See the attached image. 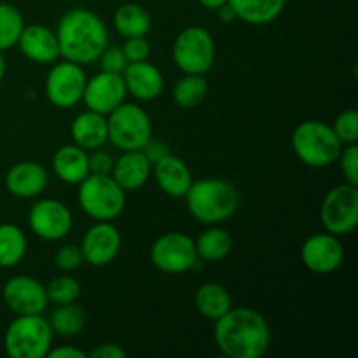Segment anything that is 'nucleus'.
Returning a JSON list of instances; mask_svg holds the SVG:
<instances>
[{
    "label": "nucleus",
    "mask_w": 358,
    "mask_h": 358,
    "mask_svg": "<svg viewBox=\"0 0 358 358\" xmlns=\"http://www.w3.org/2000/svg\"><path fill=\"white\" fill-rule=\"evenodd\" d=\"M215 41L203 27H187L177 35L171 49L173 63L184 73L205 76L215 63Z\"/></svg>",
    "instance_id": "nucleus-8"
},
{
    "label": "nucleus",
    "mask_w": 358,
    "mask_h": 358,
    "mask_svg": "<svg viewBox=\"0 0 358 358\" xmlns=\"http://www.w3.org/2000/svg\"><path fill=\"white\" fill-rule=\"evenodd\" d=\"M126 91L138 101H152L163 93L164 77L156 65L143 59V62L128 63L122 72Z\"/></svg>",
    "instance_id": "nucleus-18"
},
{
    "label": "nucleus",
    "mask_w": 358,
    "mask_h": 358,
    "mask_svg": "<svg viewBox=\"0 0 358 358\" xmlns=\"http://www.w3.org/2000/svg\"><path fill=\"white\" fill-rule=\"evenodd\" d=\"M189 213L198 222L217 226L229 220L240 208V192L231 182L222 178L192 180L184 196Z\"/></svg>",
    "instance_id": "nucleus-3"
},
{
    "label": "nucleus",
    "mask_w": 358,
    "mask_h": 358,
    "mask_svg": "<svg viewBox=\"0 0 358 358\" xmlns=\"http://www.w3.org/2000/svg\"><path fill=\"white\" fill-rule=\"evenodd\" d=\"M126 350L121 348L119 345L108 343V345H100L93 350L87 357L91 358H126Z\"/></svg>",
    "instance_id": "nucleus-40"
},
{
    "label": "nucleus",
    "mask_w": 358,
    "mask_h": 358,
    "mask_svg": "<svg viewBox=\"0 0 358 358\" xmlns=\"http://www.w3.org/2000/svg\"><path fill=\"white\" fill-rule=\"evenodd\" d=\"M194 303L199 315L212 322L219 320L222 315H226L233 308L231 294L215 282L201 283L196 290Z\"/></svg>",
    "instance_id": "nucleus-26"
},
{
    "label": "nucleus",
    "mask_w": 358,
    "mask_h": 358,
    "mask_svg": "<svg viewBox=\"0 0 358 358\" xmlns=\"http://www.w3.org/2000/svg\"><path fill=\"white\" fill-rule=\"evenodd\" d=\"M52 171L65 184L79 185L91 173L90 152L76 143L59 147L52 156Z\"/></svg>",
    "instance_id": "nucleus-22"
},
{
    "label": "nucleus",
    "mask_w": 358,
    "mask_h": 358,
    "mask_svg": "<svg viewBox=\"0 0 358 358\" xmlns=\"http://www.w3.org/2000/svg\"><path fill=\"white\" fill-rule=\"evenodd\" d=\"M121 49L129 63L143 62V59H149L150 42L145 37H129L126 38Z\"/></svg>",
    "instance_id": "nucleus-37"
},
{
    "label": "nucleus",
    "mask_w": 358,
    "mask_h": 358,
    "mask_svg": "<svg viewBox=\"0 0 358 358\" xmlns=\"http://www.w3.org/2000/svg\"><path fill=\"white\" fill-rule=\"evenodd\" d=\"M0 269H2V268H0Z\"/></svg>",
    "instance_id": "nucleus-45"
},
{
    "label": "nucleus",
    "mask_w": 358,
    "mask_h": 358,
    "mask_svg": "<svg viewBox=\"0 0 358 358\" xmlns=\"http://www.w3.org/2000/svg\"><path fill=\"white\" fill-rule=\"evenodd\" d=\"M23 56L35 63H55L59 58L56 31L45 24H24L17 44Z\"/></svg>",
    "instance_id": "nucleus-19"
},
{
    "label": "nucleus",
    "mask_w": 358,
    "mask_h": 358,
    "mask_svg": "<svg viewBox=\"0 0 358 358\" xmlns=\"http://www.w3.org/2000/svg\"><path fill=\"white\" fill-rule=\"evenodd\" d=\"M152 173V164L142 150H122L121 156L114 159L112 178L124 189L126 192L138 191L149 180Z\"/></svg>",
    "instance_id": "nucleus-20"
},
{
    "label": "nucleus",
    "mask_w": 358,
    "mask_h": 358,
    "mask_svg": "<svg viewBox=\"0 0 358 358\" xmlns=\"http://www.w3.org/2000/svg\"><path fill=\"white\" fill-rule=\"evenodd\" d=\"M152 173L161 191L170 198H184L192 184L189 166L171 152L152 164Z\"/></svg>",
    "instance_id": "nucleus-21"
},
{
    "label": "nucleus",
    "mask_w": 358,
    "mask_h": 358,
    "mask_svg": "<svg viewBox=\"0 0 358 358\" xmlns=\"http://www.w3.org/2000/svg\"><path fill=\"white\" fill-rule=\"evenodd\" d=\"M236 20L248 24H269L283 13L287 0H227Z\"/></svg>",
    "instance_id": "nucleus-24"
},
{
    "label": "nucleus",
    "mask_w": 358,
    "mask_h": 358,
    "mask_svg": "<svg viewBox=\"0 0 358 358\" xmlns=\"http://www.w3.org/2000/svg\"><path fill=\"white\" fill-rule=\"evenodd\" d=\"M23 28V14L10 3L0 2V51L14 48Z\"/></svg>",
    "instance_id": "nucleus-31"
},
{
    "label": "nucleus",
    "mask_w": 358,
    "mask_h": 358,
    "mask_svg": "<svg viewBox=\"0 0 358 358\" xmlns=\"http://www.w3.org/2000/svg\"><path fill=\"white\" fill-rule=\"evenodd\" d=\"M339 164H341V171L345 175V180L352 185H358V145L357 143H350L341 149L339 154Z\"/></svg>",
    "instance_id": "nucleus-35"
},
{
    "label": "nucleus",
    "mask_w": 358,
    "mask_h": 358,
    "mask_svg": "<svg viewBox=\"0 0 358 358\" xmlns=\"http://www.w3.org/2000/svg\"><path fill=\"white\" fill-rule=\"evenodd\" d=\"M322 226L334 236H346L358 226V185L348 182L332 187L320 208Z\"/></svg>",
    "instance_id": "nucleus-9"
},
{
    "label": "nucleus",
    "mask_w": 358,
    "mask_h": 358,
    "mask_svg": "<svg viewBox=\"0 0 358 358\" xmlns=\"http://www.w3.org/2000/svg\"><path fill=\"white\" fill-rule=\"evenodd\" d=\"M112 21H114V28L117 30V34L124 38L145 37L152 28V17H150L149 10L135 2L119 6Z\"/></svg>",
    "instance_id": "nucleus-25"
},
{
    "label": "nucleus",
    "mask_w": 358,
    "mask_h": 358,
    "mask_svg": "<svg viewBox=\"0 0 358 358\" xmlns=\"http://www.w3.org/2000/svg\"><path fill=\"white\" fill-rule=\"evenodd\" d=\"M49 325L52 329V334H58L62 338H73L84 331L86 313L76 303L62 304V306H56V310L51 313Z\"/></svg>",
    "instance_id": "nucleus-29"
},
{
    "label": "nucleus",
    "mask_w": 358,
    "mask_h": 358,
    "mask_svg": "<svg viewBox=\"0 0 358 358\" xmlns=\"http://www.w3.org/2000/svg\"><path fill=\"white\" fill-rule=\"evenodd\" d=\"M55 264L59 271L63 273H72L76 269H79L80 266L84 264L83 252H80V247L77 245H63V247L58 248L55 255Z\"/></svg>",
    "instance_id": "nucleus-34"
},
{
    "label": "nucleus",
    "mask_w": 358,
    "mask_h": 358,
    "mask_svg": "<svg viewBox=\"0 0 358 358\" xmlns=\"http://www.w3.org/2000/svg\"><path fill=\"white\" fill-rule=\"evenodd\" d=\"M128 91H126L122 73L98 72L91 79L86 80L83 101L87 110L98 112L101 115H108L121 103H124Z\"/></svg>",
    "instance_id": "nucleus-13"
},
{
    "label": "nucleus",
    "mask_w": 358,
    "mask_h": 358,
    "mask_svg": "<svg viewBox=\"0 0 358 358\" xmlns=\"http://www.w3.org/2000/svg\"><path fill=\"white\" fill-rule=\"evenodd\" d=\"M336 136L343 145H350V143L358 142V112L355 108H348L343 110L341 114L336 117L334 124H332Z\"/></svg>",
    "instance_id": "nucleus-33"
},
{
    "label": "nucleus",
    "mask_w": 358,
    "mask_h": 358,
    "mask_svg": "<svg viewBox=\"0 0 358 358\" xmlns=\"http://www.w3.org/2000/svg\"><path fill=\"white\" fill-rule=\"evenodd\" d=\"M70 135H72L73 143L83 147L87 152L94 149H101L108 142L107 115H101L93 110L80 112L72 121Z\"/></svg>",
    "instance_id": "nucleus-23"
},
{
    "label": "nucleus",
    "mask_w": 358,
    "mask_h": 358,
    "mask_svg": "<svg viewBox=\"0 0 358 358\" xmlns=\"http://www.w3.org/2000/svg\"><path fill=\"white\" fill-rule=\"evenodd\" d=\"M114 157L103 149H94L90 154V171L96 175H110Z\"/></svg>",
    "instance_id": "nucleus-38"
},
{
    "label": "nucleus",
    "mask_w": 358,
    "mask_h": 358,
    "mask_svg": "<svg viewBox=\"0 0 358 358\" xmlns=\"http://www.w3.org/2000/svg\"><path fill=\"white\" fill-rule=\"evenodd\" d=\"M196 254L201 262H220L233 250V236L222 227L212 226L194 241Z\"/></svg>",
    "instance_id": "nucleus-27"
},
{
    "label": "nucleus",
    "mask_w": 358,
    "mask_h": 358,
    "mask_svg": "<svg viewBox=\"0 0 358 358\" xmlns=\"http://www.w3.org/2000/svg\"><path fill=\"white\" fill-rule=\"evenodd\" d=\"M86 80L83 65L63 59L56 63L45 77V96L55 107L73 108L83 101Z\"/></svg>",
    "instance_id": "nucleus-11"
},
{
    "label": "nucleus",
    "mask_w": 358,
    "mask_h": 358,
    "mask_svg": "<svg viewBox=\"0 0 358 358\" xmlns=\"http://www.w3.org/2000/svg\"><path fill=\"white\" fill-rule=\"evenodd\" d=\"M213 341L229 358H261L271 345V329L257 310L231 308L215 320Z\"/></svg>",
    "instance_id": "nucleus-1"
},
{
    "label": "nucleus",
    "mask_w": 358,
    "mask_h": 358,
    "mask_svg": "<svg viewBox=\"0 0 358 358\" xmlns=\"http://www.w3.org/2000/svg\"><path fill=\"white\" fill-rule=\"evenodd\" d=\"M49 358H87V353L76 346H56L48 353Z\"/></svg>",
    "instance_id": "nucleus-41"
},
{
    "label": "nucleus",
    "mask_w": 358,
    "mask_h": 358,
    "mask_svg": "<svg viewBox=\"0 0 358 358\" xmlns=\"http://www.w3.org/2000/svg\"><path fill=\"white\" fill-rule=\"evenodd\" d=\"M52 329L42 315H17L3 336V348L10 358H44L52 348Z\"/></svg>",
    "instance_id": "nucleus-5"
},
{
    "label": "nucleus",
    "mask_w": 358,
    "mask_h": 358,
    "mask_svg": "<svg viewBox=\"0 0 358 358\" xmlns=\"http://www.w3.org/2000/svg\"><path fill=\"white\" fill-rule=\"evenodd\" d=\"M108 142L121 150H142L152 138V121L136 103L119 105L107 115Z\"/></svg>",
    "instance_id": "nucleus-7"
},
{
    "label": "nucleus",
    "mask_w": 358,
    "mask_h": 358,
    "mask_svg": "<svg viewBox=\"0 0 358 358\" xmlns=\"http://www.w3.org/2000/svg\"><path fill=\"white\" fill-rule=\"evenodd\" d=\"M6 189L21 199L38 198L49 184V173L41 163L20 161L14 163L6 173Z\"/></svg>",
    "instance_id": "nucleus-17"
},
{
    "label": "nucleus",
    "mask_w": 358,
    "mask_h": 358,
    "mask_svg": "<svg viewBox=\"0 0 358 358\" xmlns=\"http://www.w3.org/2000/svg\"><path fill=\"white\" fill-rule=\"evenodd\" d=\"M208 94V83L205 76L198 73H184L180 80L173 87V100L178 107L191 110L199 107Z\"/></svg>",
    "instance_id": "nucleus-30"
},
{
    "label": "nucleus",
    "mask_w": 358,
    "mask_h": 358,
    "mask_svg": "<svg viewBox=\"0 0 358 358\" xmlns=\"http://www.w3.org/2000/svg\"><path fill=\"white\" fill-rule=\"evenodd\" d=\"M28 250L27 234L16 224H0V268H14Z\"/></svg>",
    "instance_id": "nucleus-28"
},
{
    "label": "nucleus",
    "mask_w": 358,
    "mask_h": 358,
    "mask_svg": "<svg viewBox=\"0 0 358 358\" xmlns=\"http://www.w3.org/2000/svg\"><path fill=\"white\" fill-rule=\"evenodd\" d=\"M59 58L77 65L96 62L108 45V30L96 13L84 7L70 9L59 17L56 27Z\"/></svg>",
    "instance_id": "nucleus-2"
},
{
    "label": "nucleus",
    "mask_w": 358,
    "mask_h": 358,
    "mask_svg": "<svg viewBox=\"0 0 358 358\" xmlns=\"http://www.w3.org/2000/svg\"><path fill=\"white\" fill-rule=\"evenodd\" d=\"M122 247V236L112 222H94L86 231L80 243L84 262L93 268H103L115 261Z\"/></svg>",
    "instance_id": "nucleus-14"
},
{
    "label": "nucleus",
    "mask_w": 358,
    "mask_h": 358,
    "mask_svg": "<svg viewBox=\"0 0 358 358\" xmlns=\"http://www.w3.org/2000/svg\"><path fill=\"white\" fill-rule=\"evenodd\" d=\"M45 294H48L49 303L55 306L76 303L80 296V283L70 275L56 276L45 285Z\"/></svg>",
    "instance_id": "nucleus-32"
},
{
    "label": "nucleus",
    "mask_w": 358,
    "mask_h": 358,
    "mask_svg": "<svg viewBox=\"0 0 358 358\" xmlns=\"http://www.w3.org/2000/svg\"><path fill=\"white\" fill-rule=\"evenodd\" d=\"M301 259L306 269L315 275H331L345 261V247L339 236L327 231L317 233L303 243Z\"/></svg>",
    "instance_id": "nucleus-16"
},
{
    "label": "nucleus",
    "mask_w": 358,
    "mask_h": 358,
    "mask_svg": "<svg viewBox=\"0 0 358 358\" xmlns=\"http://www.w3.org/2000/svg\"><path fill=\"white\" fill-rule=\"evenodd\" d=\"M79 205L96 222H112L126 208V191L112 175L90 173L79 184Z\"/></svg>",
    "instance_id": "nucleus-6"
},
{
    "label": "nucleus",
    "mask_w": 358,
    "mask_h": 358,
    "mask_svg": "<svg viewBox=\"0 0 358 358\" xmlns=\"http://www.w3.org/2000/svg\"><path fill=\"white\" fill-rule=\"evenodd\" d=\"M217 14H219V20L226 24L233 23V21L236 20V14H234L233 7H231L229 3H224V6H220L219 9H217Z\"/></svg>",
    "instance_id": "nucleus-42"
},
{
    "label": "nucleus",
    "mask_w": 358,
    "mask_h": 358,
    "mask_svg": "<svg viewBox=\"0 0 358 358\" xmlns=\"http://www.w3.org/2000/svg\"><path fill=\"white\" fill-rule=\"evenodd\" d=\"M6 72H7V62H6V56H3V52L0 51V83H2L3 77H6Z\"/></svg>",
    "instance_id": "nucleus-44"
},
{
    "label": "nucleus",
    "mask_w": 358,
    "mask_h": 358,
    "mask_svg": "<svg viewBox=\"0 0 358 358\" xmlns=\"http://www.w3.org/2000/svg\"><path fill=\"white\" fill-rule=\"evenodd\" d=\"M292 147L296 156L306 166L325 168L338 161L343 143L339 142L331 124L317 119H308L294 129Z\"/></svg>",
    "instance_id": "nucleus-4"
},
{
    "label": "nucleus",
    "mask_w": 358,
    "mask_h": 358,
    "mask_svg": "<svg viewBox=\"0 0 358 358\" xmlns=\"http://www.w3.org/2000/svg\"><path fill=\"white\" fill-rule=\"evenodd\" d=\"M198 2L201 3L203 7H206V9L217 10L220 6H224V3H227V0H198Z\"/></svg>",
    "instance_id": "nucleus-43"
},
{
    "label": "nucleus",
    "mask_w": 358,
    "mask_h": 358,
    "mask_svg": "<svg viewBox=\"0 0 358 358\" xmlns=\"http://www.w3.org/2000/svg\"><path fill=\"white\" fill-rule=\"evenodd\" d=\"M2 297L6 306L16 315H42L49 304L45 285L27 275L7 280Z\"/></svg>",
    "instance_id": "nucleus-15"
},
{
    "label": "nucleus",
    "mask_w": 358,
    "mask_h": 358,
    "mask_svg": "<svg viewBox=\"0 0 358 358\" xmlns=\"http://www.w3.org/2000/svg\"><path fill=\"white\" fill-rule=\"evenodd\" d=\"M98 59H100L101 70H105V72H114V73L124 72V69L129 63L119 45H107Z\"/></svg>",
    "instance_id": "nucleus-36"
},
{
    "label": "nucleus",
    "mask_w": 358,
    "mask_h": 358,
    "mask_svg": "<svg viewBox=\"0 0 358 358\" xmlns=\"http://www.w3.org/2000/svg\"><path fill=\"white\" fill-rule=\"evenodd\" d=\"M73 217L69 206L59 199H37L28 210V227L44 241H59L69 236Z\"/></svg>",
    "instance_id": "nucleus-12"
},
{
    "label": "nucleus",
    "mask_w": 358,
    "mask_h": 358,
    "mask_svg": "<svg viewBox=\"0 0 358 358\" xmlns=\"http://www.w3.org/2000/svg\"><path fill=\"white\" fill-rule=\"evenodd\" d=\"M150 261L154 268L166 275H182L198 264L196 245L189 234L170 231L157 238L150 247Z\"/></svg>",
    "instance_id": "nucleus-10"
},
{
    "label": "nucleus",
    "mask_w": 358,
    "mask_h": 358,
    "mask_svg": "<svg viewBox=\"0 0 358 358\" xmlns=\"http://www.w3.org/2000/svg\"><path fill=\"white\" fill-rule=\"evenodd\" d=\"M142 152L145 154L147 159L150 161V164H154L156 161H159L161 157L168 156L170 154V145L163 140H156V138H150L149 142L145 143V147L142 149Z\"/></svg>",
    "instance_id": "nucleus-39"
}]
</instances>
